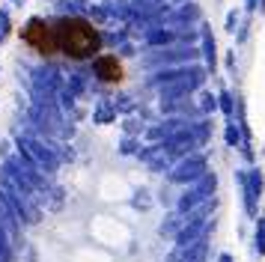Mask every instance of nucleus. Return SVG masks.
Listing matches in <instances>:
<instances>
[{"mask_svg": "<svg viewBox=\"0 0 265 262\" xmlns=\"http://www.w3.org/2000/svg\"><path fill=\"white\" fill-rule=\"evenodd\" d=\"M51 27H54V39H57V51H63L72 60H87V57H93L101 48L99 30L87 18L69 15V18H60Z\"/></svg>", "mask_w": 265, "mask_h": 262, "instance_id": "f257e3e1", "label": "nucleus"}, {"mask_svg": "<svg viewBox=\"0 0 265 262\" xmlns=\"http://www.w3.org/2000/svg\"><path fill=\"white\" fill-rule=\"evenodd\" d=\"M24 39L27 45H33L39 54H57V39H54V27L33 18L27 27H24Z\"/></svg>", "mask_w": 265, "mask_h": 262, "instance_id": "f03ea898", "label": "nucleus"}, {"mask_svg": "<svg viewBox=\"0 0 265 262\" xmlns=\"http://www.w3.org/2000/svg\"><path fill=\"white\" fill-rule=\"evenodd\" d=\"M96 75H99L101 81H107V84H119L122 75H125V69H122V63H119L116 57L104 54V57L96 60Z\"/></svg>", "mask_w": 265, "mask_h": 262, "instance_id": "7ed1b4c3", "label": "nucleus"}]
</instances>
